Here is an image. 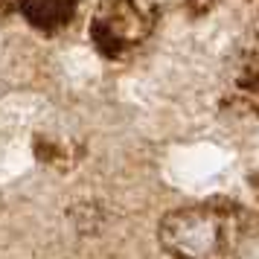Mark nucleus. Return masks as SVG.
<instances>
[{"instance_id":"2","label":"nucleus","mask_w":259,"mask_h":259,"mask_svg":"<svg viewBox=\"0 0 259 259\" xmlns=\"http://www.w3.org/2000/svg\"><path fill=\"white\" fill-rule=\"evenodd\" d=\"M73 6H76V0H24L21 3L24 15L41 29L64 26L73 18Z\"/></svg>"},{"instance_id":"1","label":"nucleus","mask_w":259,"mask_h":259,"mask_svg":"<svg viewBox=\"0 0 259 259\" xmlns=\"http://www.w3.org/2000/svg\"><path fill=\"white\" fill-rule=\"evenodd\" d=\"M160 242L178 259H224L227 224L207 207H184L166 215L160 224Z\"/></svg>"}]
</instances>
